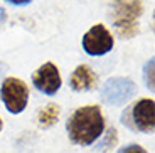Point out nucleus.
Returning a JSON list of instances; mask_svg holds the SVG:
<instances>
[{
    "label": "nucleus",
    "instance_id": "nucleus-15",
    "mask_svg": "<svg viewBox=\"0 0 155 153\" xmlns=\"http://www.w3.org/2000/svg\"><path fill=\"white\" fill-rule=\"evenodd\" d=\"M0 130H2V119H0Z\"/></svg>",
    "mask_w": 155,
    "mask_h": 153
},
{
    "label": "nucleus",
    "instance_id": "nucleus-14",
    "mask_svg": "<svg viewBox=\"0 0 155 153\" xmlns=\"http://www.w3.org/2000/svg\"><path fill=\"white\" fill-rule=\"evenodd\" d=\"M5 20V12H4V8H0V24Z\"/></svg>",
    "mask_w": 155,
    "mask_h": 153
},
{
    "label": "nucleus",
    "instance_id": "nucleus-7",
    "mask_svg": "<svg viewBox=\"0 0 155 153\" xmlns=\"http://www.w3.org/2000/svg\"><path fill=\"white\" fill-rule=\"evenodd\" d=\"M133 126L143 133H152L155 125V104L152 99H140L130 111Z\"/></svg>",
    "mask_w": 155,
    "mask_h": 153
},
{
    "label": "nucleus",
    "instance_id": "nucleus-6",
    "mask_svg": "<svg viewBox=\"0 0 155 153\" xmlns=\"http://www.w3.org/2000/svg\"><path fill=\"white\" fill-rule=\"evenodd\" d=\"M34 86L44 94H56L61 88V74H59L56 64L46 62L37 69L32 76Z\"/></svg>",
    "mask_w": 155,
    "mask_h": 153
},
{
    "label": "nucleus",
    "instance_id": "nucleus-13",
    "mask_svg": "<svg viewBox=\"0 0 155 153\" xmlns=\"http://www.w3.org/2000/svg\"><path fill=\"white\" fill-rule=\"evenodd\" d=\"M7 2H10V4H15V5H25V4H29L31 0H7Z\"/></svg>",
    "mask_w": 155,
    "mask_h": 153
},
{
    "label": "nucleus",
    "instance_id": "nucleus-8",
    "mask_svg": "<svg viewBox=\"0 0 155 153\" xmlns=\"http://www.w3.org/2000/svg\"><path fill=\"white\" fill-rule=\"evenodd\" d=\"M96 74L93 73V69L89 66L83 64V66H78L74 69V73L71 74V88L74 91H88V89H93L96 86Z\"/></svg>",
    "mask_w": 155,
    "mask_h": 153
},
{
    "label": "nucleus",
    "instance_id": "nucleus-2",
    "mask_svg": "<svg viewBox=\"0 0 155 153\" xmlns=\"http://www.w3.org/2000/svg\"><path fill=\"white\" fill-rule=\"evenodd\" d=\"M140 0H115L113 2V25L118 34L125 39H130L138 32V17L142 15Z\"/></svg>",
    "mask_w": 155,
    "mask_h": 153
},
{
    "label": "nucleus",
    "instance_id": "nucleus-10",
    "mask_svg": "<svg viewBox=\"0 0 155 153\" xmlns=\"http://www.w3.org/2000/svg\"><path fill=\"white\" fill-rule=\"evenodd\" d=\"M153 59H150V61L147 62V66H145V84H147L148 89H153Z\"/></svg>",
    "mask_w": 155,
    "mask_h": 153
},
{
    "label": "nucleus",
    "instance_id": "nucleus-5",
    "mask_svg": "<svg viewBox=\"0 0 155 153\" xmlns=\"http://www.w3.org/2000/svg\"><path fill=\"white\" fill-rule=\"evenodd\" d=\"M83 49L89 56H103L113 49V37L105 25L96 24L83 37Z\"/></svg>",
    "mask_w": 155,
    "mask_h": 153
},
{
    "label": "nucleus",
    "instance_id": "nucleus-4",
    "mask_svg": "<svg viewBox=\"0 0 155 153\" xmlns=\"http://www.w3.org/2000/svg\"><path fill=\"white\" fill-rule=\"evenodd\" d=\"M137 91V86L133 81L127 77H113L108 79L101 89V98L103 101L113 106H121L125 104Z\"/></svg>",
    "mask_w": 155,
    "mask_h": 153
},
{
    "label": "nucleus",
    "instance_id": "nucleus-3",
    "mask_svg": "<svg viewBox=\"0 0 155 153\" xmlns=\"http://www.w3.org/2000/svg\"><path fill=\"white\" fill-rule=\"evenodd\" d=\"M0 96L4 101L5 108L10 113H22L27 106L29 101V88L22 79L17 77H7L2 84L0 89Z\"/></svg>",
    "mask_w": 155,
    "mask_h": 153
},
{
    "label": "nucleus",
    "instance_id": "nucleus-11",
    "mask_svg": "<svg viewBox=\"0 0 155 153\" xmlns=\"http://www.w3.org/2000/svg\"><path fill=\"white\" fill-rule=\"evenodd\" d=\"M115 142H116V131H115V128H110V130H108V135H106L105 142L101 143V146H103V150L111 148V146L115 145Z\"/></svg>",
    "mask_w": 155,
    "mask_h": 153
},
{
    "label": "nucleus",
    "instance_id": "nucleus-1",
    "mask_svg": "<svg viewBox=\"0 0 155 153\" xmlns=\"http://www.w3.org/2000/svg\"><path fill=\"white\" fill-rule=\"evenodd\" d=\"M66 128L71 142L86 146L101 136L105 130V121L98 106H83L71 115Z\"/></svg>",
    "mask_w": 155,
    "mask_h": 153
},
{
    "label": "nucleus",
    "instance_id": "nucleus-9",
    "mask_svg": "<svg viewBox=\"0 0 155 153\" xmlns=\"http://www.w3.org/2000/svg\"><path fill=\"white\" fill-rule=\"evenodd\" d=\"M59 118V106L58 104H49L46 109H42L39 113V123L42 126H52Z\"/></svg>",
    "mask_w": 155,
    "mask_h": 153
},
{
    "label": "nucleus",
    "instance_id": "nucleus-12",
    "mask_svg": "<svg viewBox=\"0 0 155 153\" xmlns=\"http://www.w3.org/2000/svg\"><path fill=\"white\" fill-rule=\"evenodd\" d=\"M118 153H147V151L138 145H128V146H125V148H121Z\"/></svg>",
    "mask_w": 155,
    "mask_h": 153
}]
</instances>
